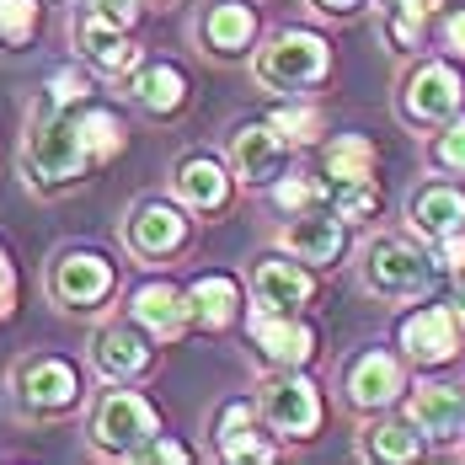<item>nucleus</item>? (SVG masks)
I'll return each instance as SVG.
<instances>
[{"label":"nucleus","mask_w":465,"mask_h":465,"mask_svg":"<svg viewBox=\"0 0 465 465\" xmlns=\"http://www.w3.org/2000/svg\"><path fill=\"white\" fill-rule=\"evenodd\" d=\"M92 161V144L81 134V118H70L54 96L38 102L33 124H27V150H22V166L27 177H38L44 187H59V183H75Z\"/></svg>","instance_id":"obj_1"},{"label":"nucleus","mask_w":465,"mask_h":465,"mask_svg":"<svg viewBox=\"0 0 465 465\" xmlns=\"http://www.w3.org/2000/svg\"><path fill=\"white\" fill-rule=\"evenodd\" d=\"M433 279H439V257L401 235H380L364 252V283L385 300H418L433 289Z\"/></svg>","instance_id":"obj_2"},{"label":"nucleus","mask_w":465,"mask_h":465,"mask_svg":"<svg viewBox=\"0 0 465 465\" xmlns=\"http://www.w3.org/2000/svg\"><path fill=\"white\" fill-rule=\"evenodd\" d=\"M331 70V48L322 33H305V27H283L268 38V48L257 54V81L262 86H279V92H305L326 81Z\"/></svg>","instance_id":"obj_3"},{"label":"nucleus","mask_w":465,"mask_h":465,"mask_svg":"<svg viewBox=\"0 0 465 465\" xmlns=\"http://www.w3.org/2000/svg\"><path fill=\"white\" fill-rule=\"evenodd\" d=\"M460 102H465V81L444 59L418 64L407 75V86H401V113L412 124H450V118H460Z\"/></svg>","instance_id":"obj_4"},{"label":"nucleus","mask_w":465,"mask_h":465,"mask_svg":"<svg viewBox=\"0 0 465 465\" xmlns=\"http://www.w3.org/2000/svg\"><path fill=\"white\" fill-rule=\"evenodd\" d=\"M257 407H262V418L273 422V433H283V439H311L322 428V396H316V385L305 374L283 370L273 380H262Z\"/></svg>","instance_id":"obj_5"},{"label":"nucleus","mask_w":465,"mask_h":465,"mask_svg":"<svg viewBox=\"0 0 465 465\" xmlns=\"http://www.w3.org/2000/svg\"><path fill=\"white\" fill-rule=\"evenodd\" d=\"M92 433H96V450H107V455H140L155 439V407L134 391H113L96 407Z\"/></svg>","instance_id":"obj_6"},{"label":"nucleus","mask_w":465,"mask_h":465,"mask_svg":"<svg viewBox=\"0 0 465 465\" xmlns=\"http://www.w3.org/2000/svg\"><path fill=\"white\" fill-rule=\"evenodd\" d=\"M460 311L455 305H422L401 322V348L412 364H450L460 348Z\"/></svg>","instance_id":"obj_7"},{"label":"nucleus","mask_w":465,"mask_h":465,"mask_svg":"<svg viewBox=\"0 0 465 465\" xmlns=\"http://www.w3.org/2000/svg\"><path fill=\"white\" fill-rule=\"evenodd\" d=\"M311 273L289 257H268L257 262L252 273V294H257V311H273V316H294L300 305H311Z\"/></svg>","instance_id":"obj_8"},{"label":"nucleus","mask_w":465,"mask_h":465,"mask_svg":"<svg viewBox=\"0 0 465 465\" xmlns=\"http://www.w3.org/2000/svg\"><path fill=\"white\" fill-rule=\"evenodd\" d=\"M16 391H22V401L33 412H64V407H75L81 380H75V370L64 359H33L16 374Z\"/></svg>","instance_id":"obj_9"},{"label":"nucleus","mask_w":465,"mask_h":465,"mask_svg":"<svg viewBox=\"0 0 465 465\" xmlns=\"http://www.w3.org/2000/svg\"><path fill=\"white\" fill-rule=\"evenodd\" d=\"M113 289V262L96 257V252H64L59 268H54V294L70 305V311H86L102 294Z\"/></svg>","instance_id":"obj_10"},{"label":"nucleus","mask_w":465,"mask_h":465,"mask_svg":"<svg viewBox=\"0 0 465 465\" xmlns=\"http://www.w3.org/2000/svg\"><path fill=\"white\" fill-rule=\"evenodd\" d=\"M183 241H187V220H183L177 203L150 198V203H140V209L129 214V246H134L140 257H172Z\"/></svg>","instance_id":"obj_11"},{"label":"nucleus","mask_w":465,"mask_h":465,"mask_svg":"<svg viewBox=\"0 0 465 465\" xmlns=\"http://www.w3.org/2000/svg\"><path fill=\"white\" fill-rule=\"evenodd\" d=\"M75 44L86 48V59H92L96 70H107V75H124V70L140 64V48L129 44V27L107 22L102 11H86L75 22Z\"/></svg>","instance_id":"obj_12"},{"label":"nucleus","mask_w":465,"mask_h":465,"mask_svg":"<svg viewBox=\"0 0 465 465\" xmlns=\"http://www.w3.org/2000/svg\"><path fill=\"white\" fill-rule=\"evenodd\" d=\"M252 337H257V348H262L279 370H300V364H311V353H316V331L305 322H294V316H273V311H257V316H252Z\"/></svg>","instance_id":"obj_13"},{"label":"nucleus","mask_w":465,"mask_h":465,"mask_svg":"<svg viewBox=\"0 0 465 465\" xmlns=\"http://www.w3.org/2000/svg\"><path fill=\"white\" fill-rule=\"evenodd\" d=\"M231 166L241 183H268L283 166V134L273 124H241L231 134Z\"/></svg>","instance_id":"obj_14"},{"label":"nucleus","mask_w":465,"mask_h":465,"mask_svg":"<svg viewBox=\"0 0 465 465\" xmlns=\"http://www.w3.org/2000/svg\"><path fill=\"white\" fill-rule=\"evenodd\" d=\"M407 214H412V225H418L428 241H444V235L465 231V193L450 187V183H428V187L412 193Z\"/></svg>","instance_id":"obj_15"},{"label":"nucleus","mask_w":465,"mask_h":465,"mask_svg":"<svg viewBox=\"0 0 465 465\" xmlns=\"http://www.w3.org/2000/svg\"><path fill=\"white\" fill-rule=\"evenodd\" d=\"M407 418L418 422L428 439H455V433H465V391H455V385H418V396L407 401Z\"/></svg>","instance_id":"obj_16"},{"label":"nucleus","mask_w":465,"mask_h":465,"mask_svg":"<svg viewBox=\"0 0 465 465\" xmlns=\"http://www.w3.org/2000/svg\"><path fill=\"white\" fill-rule=\"evenodd\" d=\"M401 396V364L391 359V353H364V359H353V370H348V401L353 407H391Z\"/></svg>","instance_id":"obj_17"},{"label":"nucleus","mask_w":465,"mask_h":465,"mask_svg":"<svg viewBox=\"0 0 465 465\" xmlns=\"http://www.w3.org/2000/svg\"><path fill=\"white\" fill-rule=\"evenodd\" d=\"M342 214L331 209V214H300L289 231H283V246H289V257H300V262H337V252H342Z\"/></svg>","instance_id":"obj_18"},{"label":"nucleus","mask_w":465,"mask_h":465,"mask_svg":"<svg viewBox=\"0 0 465 465\" xmlns=\"http://www.w3.org/2000/svg\"><path fill=\"white\" fill-rule=\"evenodd\" d=\"M92 353H96V370L107 380H129V374H140L150 364V348H144V337L134 326H102Z\"/></svg>","instance_id":"obj_19"},{"label":"nucleus","mask_w":465,"mask_h":465,"mask_svg":"<svg viewBox=\"0 0 465 465\" xmlns=\"http://www.w3.org/2000/svg\"><path fill=\"white\" fill-rule=\"evenodd\" d=\"M187 316H193V311H187V300L172 283H144L140 294H134V322H140L150 337H166V342H172L187 326Z\"/></svg>","instance_id":"obj_20"},{"label":"nucleus","mask_w":465,"mask_h":465,"mask_svg":"<svg viewBox=\"0 0 465 465\" xmlns=\"http://www.w3.org/2000/svg\"><path fill=\"white\" fill-rule=\"evenodd\" d=\"M187 311H193L198 326L220 331V326H231L235 311H241V289H235V279H225V273H203V279L187 289Z\"/></svg>","instance_id":"obj_21"},{"label":"nucleus","mask_w":465,"mask_h":465,"mask_svg":"<svg viewBox=\"0 0 465 465\" xmlns=\"http://www.w3.org/2000/svg\"><path fill=\"white\" fill-rule=\"evenodd\" d=\"M177 193H183V203L193 209H225V198H231V177L220 172V161H209V155H187L183 166H177Z\"/></svg>","instance_id":"obj_22"},{"label":"nucleus","mask_w":465,"mask_h":465,"mask_svg":"<svg viewBox=\"0 0 465 465\" xmlns=\"http://www.w3.org/2000/svg\"><path fill=\"white\" fill-rule=\"evenodd\" d=\"M252 33H257V11L241 5V0H220L209 11V22H203V38H209L214 54H246Z\"/></svg>","instance_id":"obj_23"},{"label":"nucleus","mask_w":465,"mask_h":465,"mask_svg":"<svg viewBox=\"0 0 465 465\" xmlns=\"http://www.w3.org/2000/svg\"><path fill=\"white\" fill-rule=\"evenodd\" d=\"M220 455L225 460H273L279 450H268L257 439V422H252V407L246 401H231L225 418H220Z\"/></svg>","instance_id":"obj_24"},{"label":"nucleus","mask_w":465,"mask_h":465,"mask_svg":"<svg viewBox=\"0 0 465 465\" xmlns=\"http://www.w3.org/2000/svg\"><path fill=\"white\" fill-rule=\"evenodd\" d=\"M129 92H134V102L144 113H177L187 96V81H183V70H172V64H144L140 75L129 81Z\"/></svg>","instance_id":"obj_25"},{"label":"nucleus","mask_w":465,"mask_h":465,"mask_svg":"<svg viewBox=\"0 0 465 465\" xmlns=\"http://www.w3.org/2000/svg\"><path fill=\"white\" fill-rule=\"evenodd\" d=\"M326 177L342 187V183H370L374 177V144L364 134H337L326 144Z\"/></svg>","instance_id":"obj_26"},{"label":"nucleus","mask_w":465,"mask_h":465,"mask_svg":"<svg viewBox=\"0 0 465 465\" xmlns=\"http://www.w3.org/2000/svg\"><path fill=\"white\" fill-rule=\"evenodd\" d=\"M422 428L418 422H380L364 433V455L370 460H418L422 455Z\"/></svg>","instance_id":"obj_27"},{"label":"nucleus","mask_w":465,"mask_h":465,"mask_svg":"<svg viewBox=\"0 0 465 465\" xmlns=\"http://www.w3.org/2000/svg\"><path fill=\"white\" fill-rule=\"evenodd\" d=\"M268 124L283 134V144H311L322 134V113H316V107H300V102H294V107H279Z\"/></svg>","instance_id":"obj_28"},{"label":"nucleus","mask_w":465,"mask_h":465,"mask_svg":"<svg viewBox=\"0 0 465 465\" xmlns=\"http://www.w3.org/2000/svg\"><path fill=\"white\" fill-rule=\"evenodd\" d=\"M81 134H86V144H92L96 161L124 150V129H118V118H113V113H86V118H81Z\"/></svg>","instance_id":"obj_29"},{"label":"nucleus","mask_w":465,"mask_h":465,"mask_svg":"<svg viewBox=\"0 0 465 465\" xmlns=\"http://www.w3.org/2000/svg\"><path fill=\"white\" fill-rule=\"evenodd\" d=\"M33 22H38V5L33 0H0V38L5 44H27L33 38Z\"/></svg>","instance_id":"obj_30"},{"label":"nucleus","mask_w":465,"mask_h":465,"mask_svg":"<svg viewBox=\"0 0 465 465\" xmlns=\"http://www.w3.org/2000/svg\"><path fill=\"white\" fill-rule=\"evenodd\" d=\"M374 209H380V193L370 183H342L337 187V214L353 225V220H370Z\"/></svg>","instance_id":"obj_31"},{"label":"nucleus","mask_w":465,"mask_h":465,"mask_svg":"<svg viewBox=\"0 0 465 465\" xmlns=\"http://www.w3.org/2000/svg\"><path fill=\"white\" fill-rule=\"evenodd\" d=\"M273 198H279V209H289V214H305V209H311V203L322 198V183H316V177H300V172H294V177H283V183L273 187Z\"/></svg>","instance_id":"obj_32"},{"label":"nucleus","mask_w":465,"mask_h":465,"mask_svg":"<svg viewBox=\"0 0 465 465\" xmlns=\"http://www.w3.org/2000/svg\"><path fill=\"white\" fill-rule=\"evenodd\" d=\"M433 161H439L444 172H465V113H460V118H450V129L439 134Z\"/></svg>","instance_id":"obj_33"},{"label":"nucleus","mask_w":465,"mask_h":465,"mask_svg":"<svg viewBox=\"0 0 465 465\" xmlns=\"http://www.w3.org/2000/svg\"><path fill=\"white\" fill-rule=\"evenodd\" d=\"M48 96H54L59 107H70V102H81V96H92V81H86L81 70H59V75H54V86H48Z\"/></svg>","instance_id":"obj_34"},{"label":"nucleus","mask_w":465,"mask_h":465,"mask_svg":"<svg viewBox=\"0 0 465 465\" xmlns=\"http://www.w3.org/2000/svg\"><path fill=\"white\" fill-rule=\"evenodd\" d=\"M380 5H385V22H418V27L433 11V0H380Z\"/></svg>","instance_id":"obj_35"},{"label":"nucleus","mask_w":465,"mask_h":465,"mask_svg":"<svg viewBox=\"0 0 465 465\" xmlns=\"http://www.w3.org/2000/svg\"><path fill=\"white\" fill-rule=\"evenodd\" d=\"M92 11H102L107 22H118V27H134V0H92Z\"/></svg>","instance_id":"obj_36"},{"label":"nucleus","mask_w":465,"mask_h":465,"mask_svg":"<svg viewBox=\"0 0 465 465\" xmlns=\"http://www.w3.org/2000/svg\"><path fill=\"white\" fill-rule=\"evenodd\" d=\"M433 257H439V268H465V231L444 235V241H439V252H433Z\"/></svg>","instance_id":"obj_37"},{"label":"nucleus","mask_w":465,"mask_h":465,"mask_svg":"<svg viewBox=\"0 0 465 465\" xmlns=\"http://www.w3.org/2000/svg\"><path fill=\"white\" fill-rule=\"evenodd\" d=\"M140 460H193V455H187L177 439H150V444L140 450Z\"/></svg>","instance_id":"obj_38"},{"label":"nucleus","mask_w":465,"mask_h":465,"mask_svg":"<svg viewBox=\"0 0 465 465\" xmlns=\"http://www.w3.org/2000/svg\"><path fill=\"white\" fill-rule=\"evenodd\" d=\"M444 44L455 48V54H465V5H455V11L444 16Z\"/></svg>","instance_id":"obj_39"},{"label":"nucleus","mask_w":465,"mask_h":465,"mask_svg":"<svg viewBox=\"0 0 465 465\" xmlns=\"http://www.w3.org/2000/svg\"><path fill=\"white\" fill-rule=\"evenodd\" d=\"M11 300H16V279H11V257L0 246V316H11Z\"/></svg>","instance_id":"obj_40"},{"label":"nucleus","mask_w":465,"mask_h":465,"mask_svg":"<svg viewBox=\"0 0 465 465\" xmlns=\"http://www.w3.org/2000/svg\"><path fill=\"white\" fill-rule=\"evenodd\" d=\"M316 5H322V11H337V16H342V11H353L359 0H316Z\"/></svg>","instance_id":"obj_41"},{"label":"nucleus","mask_w":465,"mask_h":465,"mask_svg":"<svg viewBox=\"0 0 465 465\" xmlns=\"http://www.w3.org/2000/svg\"><path fill=\"white\" fill-rule=\"evenodd\" d=\"M455 305H460V316H465V283H460V300H455Z\"/></svg>","instance_id":"obj_42"},{"label":"nucleus","mask_w":465,"mask_h":465,"mask_svg":"<svg viewBox=\"0 0 465 465\" xmlns=\"http://www.w3.org/2000/svg\"><path fill=\"white\" fill-rule=\"evenodd\" d=\"M460 391H465V385H460Z\"/></svg>","instance_id":"obj_43"}]
</instances>
